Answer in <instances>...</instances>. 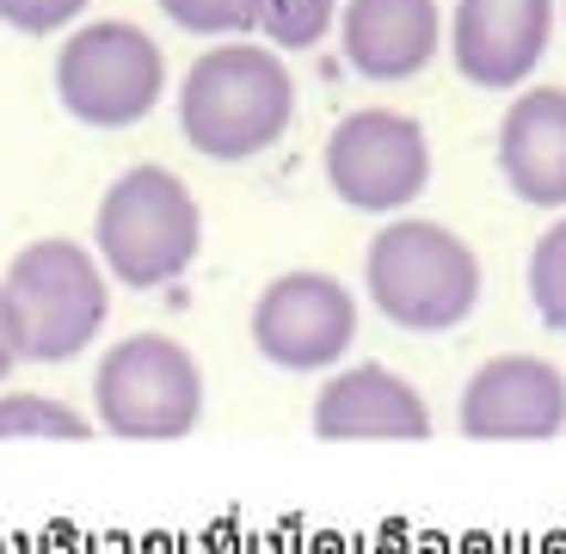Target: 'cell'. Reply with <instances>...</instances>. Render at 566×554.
<instances>
[{
	"label": "cell",
	"instance_id": "obj_9",
	"mask_svg": "<svg viewBox=\"0 0 566 554\" xmlns=\"http://www.w3.org/2000/svg\"><path fill=\"white\" fill-rule=\"evenodd\" d=\"M455 431L474 443H542L566 431V376L536 352L486 357L455 395Z\"/></svg>",
	"mask_w": 566,
	"mask_h": 554
},
{
	"label": "cell",
	"instance_id": "obj_7",
	"mask_svg": "<svg viewBox=\"0 0 566 554\" xmlns=\"http://www.w3.org/2000/svg\"><path fill=\"white\" fill-rule=\"evenodd\" d=\"M321 173L333 198L357 216H407L431 185V136L395 105H364L326 136Z\"/></svg>",
	"mask_w": 566,
	"mask_h": 554
},
{
	"label": "cell",
	"instance_id": "obj_4",
	"mask_svg": "<svg viewBox=\"0 0 566 554\" xmlns=\"http://www.w3.org/2000/svg\"><path fill=\"white\" fill-rule=\"evenodd\" d=\"M93 253L105 278L124 290H167L203 253L198 191L167 167H129L99 191L93 210Z\"/></svg>",
	"mask_w": 566,
	"mask_h": 554
},
{
	"label": "cell",
	"instance_id": "obj_18",
	"mask_svg": "<svg viewBox=\"0 0 566 554\" xmlns=\"http://www.w3.org/2000/svg\"><path fill=\"white\" fill-rule=\"evenodd\" d=\"M93 0H0V25L19 31V38H56L74 31L86 19Z\"/></svg>",
	"mask_w": 566,
	"mask_h": 554
},
{
	"label": "cell",
	"instance_id": "obj_13",
	"mask_svg": "<svg viewBox=\"0 0 566 554\" xmlns=\"http://www.w3.org/2000/svg\"><path fill=\"white\" fill-rule=\"evenodd\" d=\"M499 179L530 210L566 216V86H524L499 117Z\"/></svg>",
	"mask_w": 566,
	"mask_h": 554
},
{
	"label": "cell",
	"instance_id": "obj_5",
	"mask_svg": "<svg viewBox=\"0 0 566 554\" xmlns=\"http://www.w3.org/2000/svg\"><path fill=\"white\" fill-rule=\"evenodd\" d=\"M203 419V369L172 333H129L93 369V426L129 443L191 438Z\"/></svg>",
	"mask_w": 566,
	"mask_h": 554
},
{
	"label": "cell",
	"instance_id": "obj_3",
	"mask_svg": "<svg viewBox=\"0 0 566 554\" xmlns=\"http://www.w3.org/2000/svg\"><path fill=\"white\" fill-rule=\"evenodd\" d=\"M481 253L443 222L395 216L364 247V296L400 333H450L481 309Z\"/></svg>",
	"mask_w": 566,
	"mask_h": 554
},
{
	"label": "cell",
	"instance_id": "obj_15",
	"mask_svg": "<svg viewBox=\"0 0 566 554\" xmlns=\"http://www.w3.org/2000/svg\"><path fill=\"white\" fill-rule=\"evenodd\" d=\"M7 438H56V443H81L93 438V419L69 407L56 395H38V388H7L0 395V443Z\"/></svg>",
	"mask_w": 566,
	"mask_h": 554
},
{
	"label": "cell",
	"instance_id": "obj_2",
	"mask_svg": "<svg viewBox=\"0 0 566 554\" xmlns=\"http://www.w3.org/2000/svg\"><path fill=\"white\" fill-rule=\"evenodd\" d=\"M0 302H7L19 364H74L112 321V278L93 247L43 234L19 247L13 265L0 271Z\"/></svg>",
	"mask_w": 566,
	"mask_h": 554
},
{
	"label": "cell",
	"instance_id": "obj_11",
	"mask_svg": "<svg viewBox=\"0 0 566 554\" xmlns=\"http://www.w3.org/2000/svg\"><path fill=\"white\" fill-rule=\"evenodd\" d=\"M308 426L326 443H419L431 438V407L400 369L339 364L314 395Z\"/></svg>",
	"mask_w": 566,
	"mask_h": 554
},
{
	"label": "cell",
	"instance_id": "obj_8",
	"mask_svg": "<svg viewBox=\"0 0 566 554\" xmlns=\"http://www.w3.org/2000/svg\"><path fill=\"white\" fill-rule=\"evenodd\" d=\"M247 333L283 376H333L357 345V296L333 271H277L259 290Z\"/></svg>",
	"mask_w": 566,
	"mask_h": 554
},
{
	"label": "cell",
	"instance_id": "obj_16",
	"mask_svg": "<svg viewBox=\"0 0 566 554\" xmlns=\"http://www.w3.org/2000/svg\"><path fill=\"white\" fill-rule=\"evenodd\" d=\"M524 284H530V302H536L542 327L566 333V216H560V222H548V228L536 234Z\"/></svg>",
	"mask_w": 566,
	"mask_h": 554
},
{
	"label": "cell",
	"instance_id": "obj_14",
	"mask_svg": "<svg viewBox=\"0 0 566 554\" xmlns=\"http://www.w3.org/2000/svg\"><path fill=\"white\" fill-rule=\"evenodd\" d=\"M339 7L345 0H253V31L290 56V50H321L339 31Z\"/></svg>",
	"mask_w": 566,
	"mask_h": 554
},
{
	"label": "cell",
	"instance_id": "obj_19",
	"mask_svg": "<svg viewBox=\"0 0 566 554\" xmlns=\"http://www.w3.org/2000/svg\"><path fill=\"white\" fill-rule=\"evenodd\" d=\"M19 369V345H13V327H7V302H0V383Z\"/></svg>",
	"mask_w": 566,
	"mask_h": 554
},
{
	"label": "cell",
	"instance_id": "obj_1",
	"mask_svg": "<svg viewBox=\"0 0 566 554\" xmlns=\"http://www.w3.org/2000/svg\"><path fill=\"white\" fill-rule=\"evenodd\" d=\"M296 124V74L271 43H210L179 81V136L216 167L259 160Z\"/></svg>",
	"mask_w": 566,
	"mask_h": 554
},
{
	"label": "cell",
	"instance_id": "obj_17",
	"mask_svg": "<svg viewBox=\"0 0 566 554\" xmlns=\"http://www.w3.org/2000/svg\"><path fill=\"white\" fill-rule=\"evenodd\" d=\"M160 13H167V25L191 31V38H247L253 31V0H155Z\"/></svg>",
	"mask_w": 566,
	"mask_h": 554
},
{
	"label": "cell",
	"instance_id": "obj_10",
	"mask_svg": "<svg viewBox=\"0 0 566 554\" xmlns=\"http://www.w3.org/2000/svg\"><path fill=\"white\" fill-rule=\"evenodd\" d=\"M560 25V0H455L450 62L468 86L524 93Z\"/></svg>",
	"mask_w": 566,
	"mask_h": 554
},
{
	"label": "cell",
	"instance_id": "obj_20",
	"mask_svg": "<svg viewBox=\"0 0 566 554\" xmlns=\"http://www.w3.org/2000/svg\"><path fill=\"white\" fill-rule=\"evenodd\" d=\"M560 25H566V0H560Z\"/></svg>",
	"mask_w": 566,
	"mask_h": 554
},
{
	"label": "cell",
	"instance_id": "obj_12",
	"mask_svg": "<svg viewBox=\"0 0 566 554\" xmlns=\"http://www.w3.org/2000/svg\"><path fill=\"white\" fill-rule=\"evenodd\" d=\"M339 56L364 81H419L443 50L438 0H345L339 7Z\"/></svg>",
	"mask_w": 566,
	"mask_h": 554
},
{
	"label": "cell",
	"instance_id": "obj_6",
	"mask_svg": "<svg viewBox=\"0 0 566 554\" xmlns=\"http://www.w3.org/2000/svg\"><path fill=\"white\" fill-rule=\"evenodd\" d=\"M167 100V56L129 19H86L56 50V105L86 129H136Z\"/></svg>",
	"mask_w": 566,
	"mask_h": 554
}]
</instances>
